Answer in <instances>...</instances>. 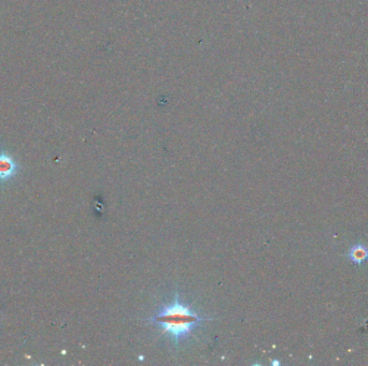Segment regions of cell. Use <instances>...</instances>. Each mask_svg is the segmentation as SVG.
<instances>
[{"label": "cell", "instance_id": "3957f363", "mask_svg": "<svg viewBox=\"0 0 368 366\" xmlns=\"http://www.w3.org/2000/svg\"><path fill=\"white\" fill-rule=\"evenodd\" d=\"M349 259L355 264H362L368 259V248L364 245H354L349 250Z\"/></svg>", "mask_w": 368, "mask_h": 366}, {"label": "cell", "instance_id": "7a4b0ae2", "mask_svg": "<svg viewBox=\"0 0 368 366\" xmlns=\"http://www.w3.org/2000/svg\"><path fill=\"white\" fill-rule=\"evenodd\" d=\"M17 171L15 161L9 155H0V180H8L12 178Z\"/></svg>", "mask_w": 368, "mask_h": 366}, {"label": "cell", "instance_id": "6da1fadb", "mask_svg": "<svg viewBox=\"0 0 368 366\" xmlns=\"http://www.w3.org/2000/svg\"><path fill=\"white\" fill-rule=\"evenodd\" d=\"M211 321V318H204L195 310L180 301L179 295L169 304L161 306L158 312L146 319L150 324L158 326L161 333L166 334L175 345L185 341L203 321Z\"/></svg>", "mask_w": 368, "mask_h": 366}]
</instances>
